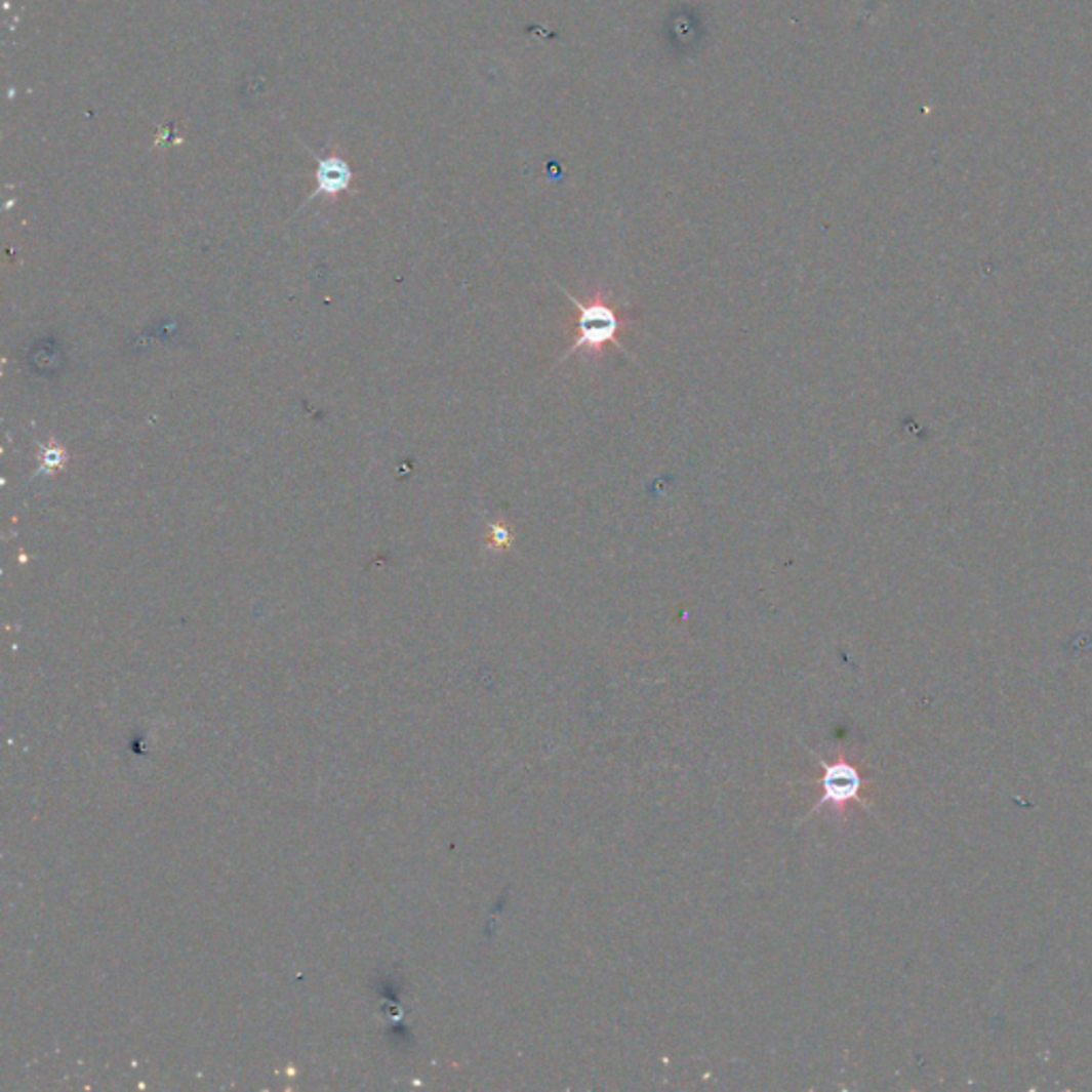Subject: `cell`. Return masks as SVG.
I'll use <instances>...</instances> for the list:
<instances>
[{"label": "cell", "instance_id": "cell-1", "mask_svg": "<svg viewBox=\"0 0 1092 1092\" xmlns=\"http://www.w3.org/2000/svg\"><path fill=\"white\" fill-rule=\"evenodd\" d=\"M562 290L568 297V301L578 310V316L572 323L576 337L568 346L564 357L559 359V363H564L576 355H584L588 359H600L604 355L606 346H615L619 353L632 359V355L621 343V331L628 327V318L615 304H612V295L608 290L592 292V295L584 299H578L566 288Z\"/></svg>", "mask_w": 1092, "mask_h": 1092}, {"label": "cell", "instance_id": "cell-2", "mask_svg": "<svg viewBox=\"0 0 1092 1092\" xmlns=\"http://www.w3.org/2000/svg\"><path fill=\"white\" fill-rule=\"evenodd\" d=\"M318 161V169H316V191L312 193V199H316L318 195H327V197H335V195H341L351 189L353 184V169L351 165L343 161L341 156L337 154H329V156H316Z\"/></svg>", "mask_w": 1092, "mask_h": 1092}, {"label": "cell", "instance_id": "cell-3", "mask_svg": "<svg viewBox=\"0 0 1092 1092\" xmlns=\"http://www.w3.org/2000/svg\"><path fill=\"white\" fill-rule=\"evenodd\" d=\"M858 790H860V775L851 766L839 764L825 770V777H823L825 801H833V803L851 801V798H856Z\"/></svg>", "mask_w": 1092, "mask_h": 1092}, {"label": "cell", "instance_id": "cell-4", "mask_svg": "<svg viewBox=\"0 0 1092 1092\" xmlns=\"http://www.w3.org/2000/svg\"><path fill=\"white\" fill-rule=\"evenodd\" d=\"M513 540H515L513 531H511V527L505 525V523H493V525L489 527V547H491L493 551H505V549H511Z\"/></svg>", "mask_w": 1092, "mask_h": 1092}]
</instances>
